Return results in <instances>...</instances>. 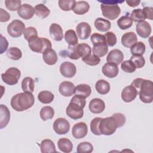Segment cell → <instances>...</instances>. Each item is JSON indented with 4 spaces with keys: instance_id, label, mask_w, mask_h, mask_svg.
I'll use <instances>...</instances> for the list:
<instances>
[{
    "instance_id": "d6a6232c",
    "label": "cell",
    "mask_w": 153,
    "mask_h": 153,
    "mask_svg": "<svg viewBox=\"0 0 153 153\" xmlns=\"http://www.w3.org/2000/svg\"><path fill=\"white\" fill-rule=\"evenodd\" d=\"M38 100L44 104H48L52 102L54 99V94L50 91L44 90L38 93Z\"/></svg>"
},
{
    "instance_id": "f5cc1de1",
    "label": "cell",
    "mask_w": 153,
    "mask_h": 153,
    "mask_svg": "<svg viewBox=\"0 0 153 153\" xmlns=\"http://www.w3.org/2000/svg\"><path fill=\"white\" fill-rule=\"evenodd\" d=\"M142 11L146 19L151 20L153 19V8L151 7H145L142 9Z\"/></svg>"
},
{
    "instance_id": "60d3db41",
    "label": "cell",
    "mask_w": 153,
    "mask_h": 153,
    "mask_svg": "<svg viewBox=\"0 0 153 153\" xmlns=\"http://www.w3.org/2000/svg\"><path fill=\"white\" fill-rule=\"evenodd\" d=\"M93 151V146L88 142H83L79 143L76 148L78 153H90Z\"/></svg>"
},
{
    "instance_id": "cb8c5ba5",
    "label": "cell",
    "mask_w": 153,
    "mask_h": 153,
    "mask_svg": "<svg viewBox=\"0 0 153 153\" xmlns=\"http://www.w3.org/2000/svg\"><path fill=\"white\" fill-rule=\"evenodd\" d=\"M42 59L46 64L48 65H54L57 62L58 57L55 50L50 48L42 54Z\"/></svg>"
},
{
    "instance_id": "d590c367",
    "label": "cell",
    "mask_w": 153,
    "mask_h": 153,
    "mask_svg": "<svg viewBox=\"0 0 153 153\" xmlns=\"http://www.w3.org/2000/svg\"><path fill=\"white\" fill-rule=\"evenodd\" d=\"M146 50L145 44L139 41L130 47V53L132 56H142Z\"/></svg>"
},
{
    "instance_id": "9c48e42d",
    "label": "cell",
    "mask_w": 153,
    "mask_h": 153,
    "mask_svg": "<svg viewBox=\"0 0 153 153\" xmlns=\"http://www.w3.org/2000/svg\"><path fill=\"white\" fill-rule=\"evenodd\" d=\"M25 25L19 20H13L7 26V32L13 38H18L22 36L25 30Z\"/></svg>"
},
{
    "instance_id": "277c9868",
    "label": "cell",
    "mask_w": 153,
    "mask_h": 153,
    "mask_svg": "<svg viewBox=\"0 0 153 153\" xmlns=\"http://www.w3.org/2000/svg\"><path fill=\"white\" fill-rule=\"evenodd\" d=\"M139 91L140 100L145 103H151L153 101V84L151 80L143 79Z\"/></svg>"
},
{
    "instance_id": "d6986e66",
    "label": "cell",
    "mask_w": 153,
    "mask_h": 153,
    "mask_svg": "<svg viewBox=\"0 0 153 153\" xmlns=\"http://www.w3.org/2000/svg\"><path fill=\"white\" fill-rule=\"evenodd\" d=\"M123 59L124 54L123 52L119 49H114L108 53L106 61L108 63H112L118 65L123 62Z\"/></svg>"
},
{
    "instance_id": "f35d334b",
    "label": "cell",
    "mask_w": 153,
    "mask_h": 153,
    "mask_svg": "<svg viewBox=\"0 0 153 153\" xmlns=\"http://www.w3.org/2000/svg\"><path fill=\"white\" fill-rule=\"evenodd\" d=\"M25 39L28 42L32 41L38 37V32L34 27H27L23 33Z\"/></svg>"
},
{
    "instance_id": "9f6ffc18",
    "label": "cell",
    "mask_w": 153,
    "mask_h": 153,
    "mask_svg": "<svg viewBox=\"0 0 153 153\" xmlns=\"http://www.w3.org/2000/svg\"><path fill=\"white\" fill-rule=\"evenodd\" d=\"M140 2V0H127L126 1V3L128 4V5L131 7H137Z\"/></svg>"
},
{
    "instance_id": "8fae6325",
    "label": "cell",
    "mask_w": 153,
    "mask_h": 153,
    "mask_svg": "<svg viewBox=\"0 0 153 153\" xmlns=\"http://www.w3.org/2000/svg\"><path fill=\"white\" fill-rule=\"evenodd\" d=\"M88 133V127L84 122H79L74 125L72 128V134L74 138L76 139L84 137Z\"/></svg>"
},
{
    "instance_id": "ffe728a7",
    "label": "cell",
    "mask_w": 153,
    "mask_h": 153,
    "mask_svg": "<svg viewBox=\"0 0 153 153\" xmlns=\"http://www.w3.org/2000/svg\"><path fill=\"white\" fill-rule=\"evenodd\" d=\"M88 108L91 112L93 114H100L105 110V104L102 99L99 98H94L90 100Z\"/></svg>"
},
{
    "instance_id": "6f0895ef",
    "label": "cell",
    "mask_w": 153,
    "mask_h": 153,
    "mask_svg": "<svg viewBox=\"0 0 153 153\" xmlns=\"http://www.w3.org/2000/svg\"><path fill=\"white\" fill-rule=\"evenodd\" d=\"M102 4H117L118 3H122L123 1H98Z\"/></svg>"
},
{
    "instance_id": "c3c4849f",
    "label": "cell",
    "mask_w": 153,
    "mask_h": 153,
    "mask_svg": "<svg viewBox=\"0 0 153 153\" xmlns=\"http://www.w3.org/2000/svg\"><path fill=\"white\" fill-rule=\"evenodd\" d=\"M90 40L93 45L99 44L106 43V38L104 35H102L98 33H94L91 35Z\"/></svg>"
},
{
    "instance_id": "816d5d0a",
    "label": "cell",
    "mask_w": 153,
    "mask_h": 153,
    "mask_svg": "<svg viewBox=\"0 0 153 153\" xmlns=\"http://www.w3.org/2000/svg\"><path fill=\"white\" fill-rule=\"evenodd\" d=\"M112 116H113L116 120L118 124V128L121 127L124 125L126 120V117L124 116V114H123L122 113L117 112V113L114 114Z\"/></svg>"
},
{
    "instance_id": "8d00e7d4",
    "label": "cell",
    "mask_w": 153,
    "mask_h": 153,
    "mask_svg": "<svg viewBox=\"0 0 153 153\" xmlns=\"http://www.w3.org/2000/svg\"><path fill=\"white\" fill-rule=\"evenodd\" d=\"M133 24V20L129 16H124L121 17L117 20V25L120 29L126 30L130 28Z\"/></svg>"
},
{
    "instance_id": "4316f807",
    "label": "cell",
    "mask_w": 153,
    "mask_h": 153,
    "mask_svg": "<svg viewBox=\"0 0 153 153\" xmlns=\"http://www.w3.org/2000/svg\"><path fill=\"white\" fill-rule=\"evenodd\" d=\"M59 149L63 152L69 153L73 149V144L68 138H60L57 142Z\"/></svg>"
},
{
    "instance_id": "e0dca14e",
    "label": "cell",
    "mask_w": 153,
    "mask_h": 153,
    "mask_svg": "<svg viewBox=\"0 0 153 153\" xmlns=\"http://www.w3.org/2000/svg\"><path fill=\"white\" fill-rule=\"evenodd\" d=\"M102 72L103 74L109 78L116 77L119 72L118 65L112 63H106L102 66Z\"/></svg>"
},
{
    "instance_id": "5bb4252c",
    "label": "cell",
    "mask_w": 153,
    "mask_h": 153,
    "mask_svg": "<svg viewBox=\"0 0 153 153\" xmlns=\"http://www.w3.org/2000/svg\"><path fill=\"white\" fill-rule=\"evenodd\" d=\"M137 33L143 38H147L151 33V26L145 20L139 22L136 26Z\"/></svg>"
},
{
    "instance_id": "3957f363",
    "label": "cell",
    "mask_w": 153,
    "mask_h": 153,
    "mask_svg": "<svg viewBox=\"0 0 153 153\" xmlns=\"http://www.w3.org/2000/svg\"><path fill=\"white\" fill-rule=\"evenodd\" d=\"M91 51V47L87 44H78L74 46L68 45L67 56L71 59L78 60L80 57L83 58L90 55Z\"/></svg>"
},
{
    "instance_id": "44dd1931",
    "label": "cell",
    "mask_w": 153,
    "mask_h": 153,
    "mask_svg": "<svg viewBox=\"0 0 153 153\" xmlns=\"http://www.w3.org/2000/svg\"><path fill=\"white\" fill-rule=\"evenodd\" d=\"M137 37L133 32H126L121 37V44L126 48H130L137 42Z\"/></svg>"
},
{
    "instance_id": "8992f818",
    "label": "cell",
    "mask_w": 153,
    "mask_h": 153,
    "mask_svg": "<svg viewBox=\"0 0 153 153\" xmlns=\"http://www.w3.org/2000/svg\"><path fill=\"white\" fill-rule=\"evenodd\" d=\"M28 45L30 50L35 53H44L45 51L51 48V41L46 38L37 37L32 41L28 42Z\"/></svg>"
},
{
    "instance_id": "bcb514c9",
    "label": "cell",
    "mask_w": 153,
    "mask_h": 153,
    "mask_svg": "<svg viewBox=\"0 0 153 153\" xmlns=\"http://www.w3.org/2000/svg\"><path fill=\"white\" fill-rule=\"evenodd\" d=\"M121 68L123 71L127 73H133L136 71V66L130 60H125L121 63Z\"/></svg>"
},
{
    "instance_id": "4fadbf2b",
    "label": "cell",
    "mask_w": 153,
    "mask_h": 153,
    "mask_svg": "<svg viewBox=\"0 0 153 153\" xmlns=\"http://www.w3.org/2000/svg\"><path fill=\"white\" fill-rule=\"evenodd\" d=\"M76 31L79 38L81 39H86L91 35V28L88 23L82 22L77 25Z\"/></svg>"
},
{
    "instance_id": "9a60e30c",
    "label": "cell",
    "mask_w": 153,
    "mask_h": 153,
    "mask_svg": "<svg viewBox=\"0 0 153 153\" xmlns=\"http://www.w3.org/2000/svg\"><path fill=\"white\" fill-rule=\"evenodd\" d=\"M137 90L131 85L124 87L121 92V98L125 102L129 103L134 100L137 95Z\"/></svg>"
},
{
    "instance_id": "b9f144b4",
    "label": "cell",
    "mask_w": 153,
    "mask_h": 153,
    "mask_svg": "<svg viewBox=\"0 0 153 153\" xmlns=\"http://www.w3.org/2000/svg\"><path fill=\"white\" fill-rule=\"evenodd\" d=\"M102 118L100 117H96L90 122V130L94 135L100 136L102 134L99 130V124Z\"/></svg>"
},
{
    "instance_id": "11a10c76",
    "label": "cell",
    "mask_w": 153,
    "mask_h": 153,
    "mask_svg": "<svg viewBox=\"0 0 153 153\" xmlns=\"http://www.w3.org/2000/svg\"><path fill=\"white\" fill-rule=\"evenodd\" d=\"M8 42L7 39L4 37L2 35H1V54H2L4 51H5L8 48Z\"/></svg>"
},
{
    "instance_id": "ab89813d",
    "label": "cell",
    "mask_w": 153,
    "mask_h": 153,
    "mask_svg": "<svg viewBox=\"0 0 153 153\" xmlns=\"http://www.w3.org/2000/svg\"><path fill=\"white\" fill-rule=\"evenodd\" d=\"M7 56L8 58L14 60H18L21 59L22 56V52L20 49L17 47H10L7 51Z\"/></svg>"
},
{
    "instance_id": "7dc6e473",
    "label": "cell",
    "mask_w": 153,
    "mask_h": 153,
    "mask_svg": "<svg viewBox=\"0 0 153 153\" xmlns=\"http://www.w3.org/2000/svg\"><path fill=\"white\" fill-rule=\"evenodd\" d=\"M20 0H5V5L6 7L10 11H17L21 5Z\"/></svg>"
},
{
    "instance_id": "db71d44e",
    "label": "cell",
    "mask_w": 153,
    "mask_h": 153,
    "mask_svg": "<svg viewBox=\"0 0 153 153\" xmlns=\"http://www.w3.org/2000/svg\"><path fill=\"white\" fill-rule=\"evenodd\" d=\"M0 22H6L9 20L10 19V15L9 13L4 10L3 8H0Z\"/></svg>"
},
{
    "instance_id": "ac0fdd59",
    "label": "cell",
    "mask_w": 153,
    "mask_h": 153,
    "mask_svg": "<svg viewBox=\"0 0 153 153\" xmlns=\"http://www.w3.org/2000/svg\"><path fill=\"white\" fill-rule=\"evenodd\" d=\"M35 9L30 4H24L17 10L18 15L25 20L30 19L34 15Z\"/></svg>"
},
{
    "instance_id": "603a6c76",
    "label": "cell",
    "mask_w": 153,
    "mask_h": 153,
    "mask_svg": "<svg viewBox=\"0 0 153 153\" xmlns=\"http://www.w3.org/2000/svg\"><path fill=\"white\" fill-rule=\"evenodd\" d=\"M10 120V112L8 108L4 105H0V128L2 129L8 124Z\"/></svg>"
},
{
    "instance_id": "f907efd6",
    "label": "cell",
    "mask_w": 153,
    "mask_h": 153,
    "mask_svg": "<svg viewBox=\"0 0 153 153\" xmlns=\"http://www.w3.org/2000/svg\"><path fill=\"white\" fill-rule=\"evenodd\" d=\"M104 35L106 38V41L108 46L112 47L116 44L117 39L115 33H114L112 32H108Z\"/></svg>"
},
{
    "instance_id": "7bdbcfd3",
    "label": "cell",
    "mask_w": 153,
    "mask_h": 153,
    "mask_svg": "<svg viewBox=\"0 0 153 153\" xmlns=\"http://www.w3.org/2000/svg\"><path fill=\"white\" fill-rule=\"evenodd\" d=\"M75 2V0H59L58 2L59 7L65 11L72 10Z\"/></svg>"
},
{
    "instance_id": "30bf717a",
    "label": "cell",
    "mask_w": 153,
    "mask_h": 153,
    "mask_svg": "<svg viewBox=\"0 0 153 153\" xmlns=\"http://www.w3.org/2000/svg\"><path fill=\"white\" fill-rule=\"evenodd\" d=\"M53 129L57 134H65L69 131L70 124L66 119L59 118H57L53 123Z\"/></svg>"
},
{
    "instance_id": "7402d4cb",
    "label": "cell",
    "mask_w": 153,
    "mask_h": 153,
    "mask_svg": "<svg viewBox=\"0 0 153 153\" xmlns=\"http://www.w3.org/2000/svg\"><path fill=\"white\" fill-rule=\"evenodd\" d=\"M51 37L56 41H60L63 38V33L62 27L57 23H52L49 29Z\"/></svg>"
},
{
    "instance_id": "7c38bea8",
    "label": "cell",
    "mask_w": 153,
    "mask_h": 153,
    "mask_svg": "<svg viewBox=\"0 0 153 153\" xmlns=\"http://www.w3.org/2000/svg\"><path fill=\"white\" fill-rule=\"evenodd\" d=\"M60 72L66 78H72L76 72V66L69 62H64L60 66Z\"/></svg>"
},
{
    "instance_id": "4dcf8cb0",
    "label": "cell",
    "mask_w": 153,
    "mask_h": 153,
    "mask_svg": "<svg viewBox=\"0 0 153 153\" xmlns=\"http://www.w3.org/2000/svg\"><path fill=\"white\" fill-rule=\"evenodd\" d=\"M91 93V89L89 85L81 84L75 87L74 94L81 95L84 97H88Z\"/></svg>"
},
{
    "instance_id": "2e32d148",
    "label": "cell",
    "mask_w": 153,
    "mask_h": 153,
    "mask_svg": "<svg viewBox=\"0 0 153 153\" xmlns=\"http://www.w3.org/2000/svg\"><path fill=\"white\" fill-rule=\"evenodd\" d=\"M75 85L71 81H62L59 87V91L60 93L65 97H70L74 94Z\"/></svg>"
},
{
    "instance_id": "ee69618b",
    "label": "cell",
    "mask_w": 153,
    "mask_h": 153,
    "mask_svg": "<svg viewBox=\"0 0 153 153\" xmlns=\"http://www.w3.org/2000/svg\"><path fill=\"white\" fill-rule=\"evenodd\" d=\"M131 19L134 22H140L145 20V17L142 11V9L137 8L134 9L131 13Z\"/></svg>"
},
{
    "instance_id": "7a4b0ae2",
    "label": "cell",
    "mask_w": 153,
    "mask_h": 153,
    "mask_svg": "<svg viewBox=\"0 0 153 153\" xmlns=\"http://www.w3.org/2000/svg\"><path fill=\"white\" fill-rule=\"evenodd\" d=\"M86 104L85 97L75 94L71 100L70 103L66 109L67 115L72 120L80 119L83 117V108Z\"/></svg>"
},
{
    "instance_id": "ba28073f",
    "label": "cell",
    "mask_w": 153,
    "mask_h": 153,
    "mask_svg": "<svg viewBox=\"0 0 153 153\" xmlns=\"http://www.w3.org/2000/svg\"><path fill=\"white\" fill-rule=\"evenodd\" d=\"M102 15L110 20H114L118 18L121 13V9L117 4H105L100 5Z\"/></svg>"
},
{
    "instance_id": "1f68e13d",
    "label": "cell",
    "mask_w": 153,
    "mask_h": 153,
    "mask_svg": "<svg viewBox=\"0 0 153 153\" xmlns=\"http://www.w3.org/2000/svg\"><path fill=\"white\" fill-rule=\"evenodd\" d=\"M34 9L35 14L42 19L47 17L50 13V10L49 8L42 4L36 5L34 7Z\"/></svg>"
},
{
    "instance_id": "681fc988",
    "label": "cell",
    "mask_w": 153,
    "mask_h": 153,
    "mask_svg": "<svg viewBox=\"0 0 153 153\" xmlns=\"http://www.w3.org/2000/svg\"><path fill=\"white\" fill-rule=\"evenodd\" d=\"M130 60H131L136 66V68H142L145 64V59L142 56H132Z\"/></svg>"
},
{
    "instance_id": "5b68a950",
    "label": "cell",
    "mask_w": 153,
    "mask_h": 153,
    "mask_svg": "<svg viewBox=\"0 0 153 153\" xmlns=\"http://www.w3.org/2000/svg\"><path fill=\"white\" fill-rule=\"evenodd\" d=\"M117 128V122L113 116L102 118L99 124V130L103 135H112L115 132Z\"/></svg>"
},
{
    "instance_id": "d4e9b609",
    "label": "cell",
    "mask_w": 153,
    "mask_h": 153,
    "mask_svg": "<svg viewBox=\"0 0 153 153\" xmlns=\"http://www.w3.org/2000/svg\"><path fill=\"white\" fill-rule=\"evenodd\" d=\"M94 25L97 30L103 32L109 30L111 27V23L109 20L101 17L97 18L94 20Z\"/></svg>"
},
{
    "instance_id": "e575fe53",
    "label": "cell",
    "mask_w": 153,
    "mask_h": 153,
    "mask_svg": "<svg viewBox=\"0 0 153 153\" xmlns=\"http://www.w3.org/2000/svg\"><path fill=\"white\" fill-rule=\"evenodd\" d=\"M65 39L68 44V45L74 46L78 44V42L76 33L73 29H69L66 31L65 33Z\"/></svg>"
},
{
    "instance_id": "f6af8a7d",
    "label": "cell",
    "mask_w": 153,
    "mask_h": 153,
    "mask_svg": "<svg viewBox=\"0 0 153 153\" xmlns=\"http://www.w3.org/2000/svg\"><path fill=\"white\" fill-rule=\"evenodd\" d=\"M82 60L87 65L90 66H96L100 62V59L94 54H90L85 57L82 58Z\"/></svg>"
},
{
    "instance_id": "f1b7e54d",
    "label": "cell",
    "mask_w": 153,
    "mask_h": 153,
    "mask_svg": "<svg viewBox=\"0 0 153 153\" xmlns=\"http://www.w3.org/2000/svg\"><path fill=\"white\" fill-rule=\"evenodd\" d=\"M95 88L98 93L104 95L110 91V84L105 79H99L96 82Z\"/></svg>"
},
{
    "instance_id": "836d02e7",
    "label": "cell",
    "mask_w": 153,
    "mask_h": 153,
    "mask_svg": "<svg viewBox=\"0 0 153 153\" xmlns=\"http://www.w3.org/2000/svg\"><path fill=\"white\" fill-rule=\"evenodd\" d=\"M35 87V81L30 76H26L22 81V88L24 92L33 93Z\"/></svg>"
},
{
    "instance_id": "6da1fadb",
    "label": "cell",
    "mask_w": 153,
    "mask_h": 153,
    "mask_svg": "<svg viewBox=\"0 0 153 153\" xmlns=\"http://www.w3.org/2000/svg\"><path fill=\"white\" fill-rule=\"evenodd\" d=\"M35 103V97L32 93H19L13 96L10 104L13 109L21 112L31 108Z\"/></svg>"
},
{
    "instance_id": "74e56055",
    "label": "cell",
    "mask_w": 153,
    "mask_h": 153,
    "mask_svg": "<svg viewBox=\"0 0 153 153\" xmlns=\"http://www.w3.org/2000/svg\"><path fill=\"white\" fill-rule=\"evenodd\" d=\"M39 114L41 118L43 121H46L53 118L54 115V111L52 107L45 106L41 108Z\"/></svg>"
},
{
    "instance_id": "52a82bcc",
    "label": "cell",
    "mask_w": 153,
    "mask_h": 153,
    "mask_svg": "<svg viewBox=\"0 0 153 153\" xmlns=\"http://www.w3.org/2000/svg\"><path fill=\"white\" fill-rule=\"evenodd\" d=\"M20 76V71L17 68L11 67L1 74V78L5 84L10 85H13L18 82Z\"/></svg>"
},
{
    "instance_id": "f546056e",
    "label": "cell",
    "mask_w": 153,
    "mask_h": 153,
    "mask_svg": "<svg viewBox=\"0 0 153 153\" xmlns=\"http://www.w3.org/2000/svg\"><path fill=\"white\" fill-rule=\"evenodd\" d=\"M108 51V46L106 43L96 44L93 45L92 48L93 54L99 58L105 56L107 54Z\"/></svg>"
},
{
    "instance_id": "484cf974",
    "label": "cell",
    "mask_w": 153,
    "mask_h": 153,
    "mask_svg": "<svg viewBox=\"0 0 153 153\" xmlns=\"http://www.w3.org/2000/svg\"><path fill=\"white\" fill-rule=\"evenodd\" d=\"M90 9V5L89 4L85 1H76L75 4L72 9L74 13L78 14V15H82L85 14Z\"/></svg>"
},
{
    "instance_id": "83f0119b",
    "label": "cell",
    "mask_w": 153,
    "mask_h": 153,
    "mask_svg": "<svg viewBox=\"0 0 153 153\" xmlns=\"http://www.w3.org/2000/svg\"><path fill=\"white\" fill-rule=\"evenodd\" d=\"M41 151L42 153L56 152V146L54 142L50 139H44L40 143Z\"/></svg>"
}]
</instances>
